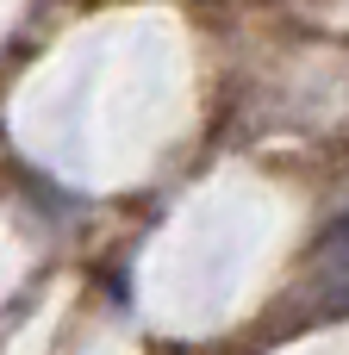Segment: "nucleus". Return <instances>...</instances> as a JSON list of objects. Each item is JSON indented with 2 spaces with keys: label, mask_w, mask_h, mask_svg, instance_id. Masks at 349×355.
<instances>
[{
  "label": "nucleus",
  "mask_w": 349,
  "mask_h": 355,
  "mask_svg": "<svg viewBox=\"0 0 349 355\" xmlns=\"http://www.w3.org/2000/svg\"><path fill=\"white\" fill-rule=\"evenodd\" d=\"M343 225H349V218H343Z\"/></svg>",
  "instance_id": "obj_1"
}]
</instances>
